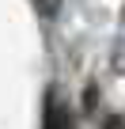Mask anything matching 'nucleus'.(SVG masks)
I'll return each instance as SVG.
<instances>
[{
    "label": "nucleus",
    "instance_id": "1",
    "mask_svg": "<svg viewBox=\"0 0 125 129\" xmlns=\"http://www.w3.org/2000/svg\"><path fill=\"white\" fill-rule=\"evenodd\" d=\"M46 129H72L68 114L57 106V99H49V110H46Z\"/></svg>",
    "mask_w": 125,
    "mask_h": 129
},
{
    "label": "nucleus",
    "instance_id": "2",
    "mask_svg": "<svg viewBox=\"0 0 125 129\" xmlns=\"http://www.w3.org/2000/svg\"><path fill=\"white\" fill-rule=\"evenodd\" d=\"M42 8H46V12H49V15H53V12H57V8H61V0H42Z\"/></svg>",
    "mask_w": 125,
    "mask_h": 129
},
{
    "label": "nucleus",
    "instance_id": "3",
    "mask_svg": "<svg viewBox=\"0 0 125 129\" xmlns=\"http://www.w3.org/2000/svg\"><path fill=\"white\" fill-rule=\"evenodd\" d=\"M110 129H125V125H121V121H110Z\"/></svg>",
    "mask_w": 125,
    "mask_h": 129
}]
</instances>
